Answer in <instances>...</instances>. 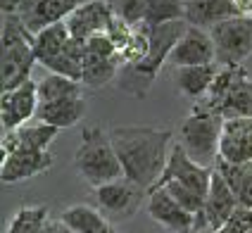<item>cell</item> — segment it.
<instances>
[{"mask_svg": "<svg viewBox=\"0 0 252 233\" xmlns=\"http://www.w3.org/2000/svg\"><path fill=\"white\" fill-rule=\"evenodd\" d=\"M217 171L228 181V186L233 188L238 198L240 207L252 209V162L245 165H228V162H217Z\"/></svg>", "mask_w": 252, "mask_h": 233, "instance_id": "cell-26", "label": "cell"}, {"mask_svg": "<svg viewBox=\"0 0 252 233\" xmlns=\"http://www.w3.org/2000/svg\"><path fill=\"white\" fill-rule=\"evenodd\" d=\"M86 50L91 55H98V57H119V50L114 41L107 36V33H95L86 41Z\"/></svg>", "mask_w": 252, "mask_h": 233, "instance_id": "cell-33", "label": "cell"}, {"mask_svg": "<svg viewBox=\"0 0 252 233\" xmlns=\"http://www.w3.org/2000/svg\"><path fill=\"white\" fill-rule=\"evenodd\" d=\"M145 2H148V0H122V7H119L117 12L122 14L124 22H128L131 27H136V24H143Z\"/></svg>", "mask_w": 252, "mask_h": 233, "instance_id": "cell-35", "label": "cell"}, {"mask_svg": "<svg viewBox=\"0 0 252 233\" xmlns=\"http://www.w3.org/2000/svg\"><path fill=\"white\" fill-rule=\"evenodd\" d=\"M148 214L174 233H197V214L183 209L164 188H153L148 193Z\"/></svg>", "mask_w": 252, "mask_h": 233, "instance_id": "cell-10", "label": "cell"}, {"mask_svg": "<svg viewBox=\"0 0 252 233\" xmlns=\"http://www.w3.org/2000/svg\"><path fill=\"white\" fill-rule=\"evenodd\" d=\"M233 5H236L238 14H243V17H252V0H233Z\"/></svg>", "mask_w": 252, "mask_h": 233, "instance_id": "cell-38", "label": "cell"}, {"mask_svg": "<svg viewBox=\"0 0 252 233\" xmlns=\"http://www.w3.org/2000/svg\"><path fill=\"white\" fill-rule=\"evenodd\" d=\"M36 62L33 55V33L27 29L19 14H5L2 22V91H12L31 79V67Z\"/></svg>", "mask_w": 252, "mask_h": 233, "instance_id": "cell-3", "label": "cell"}, {"mask_svg": "<svg viewBox=\"0 0 252 233\" xmlns=\"http://www.w3.org/2000/svg\"><path fill=\"white\" fill-rule=\"evenodd\" d=\"M219 160L228 165L252 162V117L224 119L221 140H219Z\"/></svg>", "mask_w": 252, "mask_h": 233, "instance_id": "cell-12", "label": "cell"}, {"mask_svg": "<svg viewBox=\"0 0 252 233\" xmlns=\"http://www.w3.org/2000/svg\"><path fill=\"white\" fill-rule=\"evenodd\" d=\"M190 27L186 19H179V22H169V24H159V27H145L148 31V41H150V48H148V55L145 60L136 65V67H128V71L136 76V79H143V81L150 83L155 81V76L159 74L162 65L169 60L171 50L176 48V43L181 41V36L186 33V29Z\"/></svg>", "mask_w": 252, "mask_h": 233, "instance_id": "cell-6", "label": "cell"}, {"mask_svg": "<svg viewBox=\"0 0 252 233\" xmlns=\"http://www.w3.org/2000/svg\"><path fill=\"white\" fill-rule=\"evenodd\" d=\"M84 117H86V102L81 96L48 102V105H38V110H36V119L38 122L53 124L57 129H69V126L81 122Z\"/></svg>", "mask_w": 252, "mask_h": 233, "instance_id": "cell-20", "label": "cell"}, {"mask_svg": "<svg viewBox=\"0 0 252 233\" xmlns=\"http://www.w3.org/2000/svg\"><path fill=\"white\" fill-rule=\"evenodd\" d=\"M84 62H86V41L69 38L67 45H64V50L45 69H50V74H60V76H67V79H74V81L81 83Z\"/></svg>", "mask_w": 252, "mask_h": 233, "instance_id": "cell-25", "label": "cell"}, {"mask_svg": "<svg viewBox=\"0 0 252 233\" xmlns=\"http://www.w3.org/2000/svg\"><path fill=\"white\" fill-rule=\"evenodd\" d=\"M110 138L124 166V178L150 193L167 169L171 131L150 126H114Z\"/></svg>", "mask_w": 252, "mask_h": 233, "instance_id": "cell-1", "label": "cell"}, {"mask_svg": "<svg viewBox=\"0 0 252 233\" xmlns=\"http://www.w3.org/2000/svg\"><path fill=\"white\" fill-rule=\"evenodd\" d=\"M183 19V0H148L143 27H159Z\"/></svg>", "mask_w": 252, "mask_h": 233, "instance_id": "cell-29", "label": "cell"}, {"mask_svg": "<svg viewBox=\"0 0 252 233\" xmlns=\"http://www.w3.org/2000/svg\"><path fill=\"white\" fill-rule=\"evenodd\" d=\"M221 126H224V119L217 112H210L195 105L193 114L181 126V140L179 143L183 145V150L188 152V157L195 160L197 165L217 169Z\"/></svg>", "mask_w": 252, "mask_h": 233, "instance_id": "cell-4", "label": "cell"}, {"mask_svg": "<svg viewBox=\"0 0 252 233\" xmlns=\"http://www.w3.org/2000/svg\"><path fill=\"white\" fill-rule=\"evenodd\" d=\"M238 209H240V202H238V198H236V193H233V188L214 169L210 191L205 195V209H202V214L207 219V226H210L212 231H219Z\"/></svg>", "mask_w": 252, "mask_h": 233, "instance_id": "cell-15", "label": "cell"}, {"mask_svg": "<svg viewBox=\"0 0 252 233\" xmlns=\"http://www.w3.org/2000/svg\"><path fill=\"white\" fill-rule=\"evenodd\" d=\"M148 48H150V41H148V31L145 27H140L133 31V38L128 41L124 50L119 53V65L122 67H136L140 65L145 55H148Z\"/></svg>", "mask_w": 252, "mask_h": 233, "instance_id": "cell-31", "label": "cell"}, {"mask_svg": "<svg viewBox=\"0 0 252 233\" xmlns=\"http://www.w3.org/2000/svg\"><path fill=\"white\" fill-rule=\"evenodd\" d=\"M57 233H76V231H71V229H67L64 224H60V229H57Z\"/></svg>", "mask_w": 252, "mask_h": 233, "instance_id": "cell-39", "label": "cell"}, {"mask_svg": "<svg viewBox=\"0 0 252 233\" xmlns=\"http://www.w3.org/2000/svg\"><path fill=\"white\" fill-rule=\"evenodd\" d=\"M60 224L76 233H110L107 217L91 205H71L60 214Z\"/></svg>", "mask_w": 252, "mask_h": 233, "instance_id": "cell-21", "label": "cell"}, {"mask_svg": "<svg viewBox=\"0 0 252 233\" xmlns=\"http://www.w3.org/2000/svg\"><path fill=\"white\" fill-rule=\"evenodd\" d=\"M36 110H38V91L36 81L31 79L12 91H2L0 96V122L5 131H14L36 119Z\"/></svg>", "mask_w": 252, "mask_h": 233, "instance_id": "cell-9", "label": "cell"}, {"mask_svg": "<svg viewBox=\"0 0 252 233\" xmlns=\"http://www.w3.org/2000/svg\"><path fill=\"white\" fill-rule=\"evenodd\" d=\"M217 71L219 69L214 67V65H197V67H176V74H174V79H176V86H179V91H181L183 96L193 98H205L210 93L212 83L217 79Z\"/></svg>", "mask_w": 252, "mask_h": 233, "instance_id": "cell-22", "label": "cell"}, {"mask_svg": "<svg viewBox=\"0 0 252 233\" xmlns=\"http://www.w3.org/2000/svg\"><path fill=\"white\" fill-rule=\"evenodd\" d=\"M84 2L86 0H43L33 12H29L22 17V22H24L29 31L36 36L38 31L53 27L57 22H67V17H69L79 5H84Z\"/></svg>", "mask_w": 252, "mask_h": 233, "instance_id": "cell-19", "label": "cell"}, {"mask_svg": "<svg viewBox=\"0 0 252 233\" xmlns=\"http://www.w3.org/2000/svg\"><path fill=\"white\" fill-rule=\"evenodd\" d=\"M43 0H22V5H19V17H24V14H29V12H33L38 5H41Z\"/></svg>", "mask_w": 252, "mask_h": 233, "instance_id": "cell-37", "label": "cell"}, {"mask_svg": "<svg viewBox=\"0 0 252 233\" xmlns=\"http://www.w3.org/2000/svg\"><path fill=\"white\" fill-rule=\"evenodd\" d=\"M133 31H136V29L131 27L128 22H124V19H122V14L117 12L112 17V22H110V27H107V31H105V33L112 38L114 45H117V50L122 53L126 45H128V41L133 38Z\"/></svg>", "mask_w": 252, "mask_h": 233, "instance_id": "cell-32", "label": "cell"}, {"mask_svg": "<svg viewBox=\"0 0 252 233\" xmlns=\"http://www.w3.org/2000/svg\"><path fill=\"white\" fill-rule=\"evenodd\" d=\"M250 233H252V231H250Z\"/></svg>", "mask_w": 252, "mask_h": 233, "instance_id": "cell-41", "label": "cell"}, {"mask_svg": "<svg viewBox=\"0 0 252 233\" xmlns=\"http://www.w3.org/2000/svg\"><path fill=\"white\" fill-rule=\"evenodd\" d=\"M57 133H60V129L53 126V124L31 119L24 126L14 129V131H5L2 133V155H10V152L22 150V148L48 150V145L55 140Z\"/></svg>", "mask_w": 252, "mask_h": 233, "instance_id": "cell-16", "label": "cell"}, {"mask_svg": "<svg viewBox=\"0 0 252 233\" xmlns=\"http://www.w3.org/2000/svg\"><path fill=\"white\" fill-rule=\"evenodd\" d=\"M60 224L50 219V209L45 205H27L17 209L7 233H57Z\"/></svg>", "mask_w": 252, "mask_h": 233, "instance_id": "cell-24", "label": "cell"}, {"mask_svg": "<svg viewBox=\"0 0 252 233\" xmlns=\"http://www.w3.org/2000/svg\"><path fill=\"white\" fill-rule=\"evenodd\" d=\"M114 14H117V7H112V2H107V0H86L84 5H79L67 17V27H69L71 38L88 41L95 33H105Z\"/></svg>", "mask_w": 252, "mask_h": 233, "instance_id": "cell-11", "label": "cell"}, {"mask_svg": "<svg viewBox=\"0 0 252 233\" xmlns=\"http://www.w3.org/2000/svg\"><path fill=\"white\" fill-rule=\"evenodd\" d=\"M74 166L79 176L93 188H100L110 181L124 178V166L117 157L110 133L98 126H86L81 133V143L74 155Z\"/></svg>", "mask_w": 252, "mask_h": 233, "instance_id": "cell-2", "label": "cell"}, {"mask_svg": "<svg viewBox=\"0 0 252 233\" xmlns=\"http://www.w3.org/2000/svg\"><path fill=\"white\" fill-rule=\"evenodd\" d=\"M69 38H71V33H69L67 22H57L53 27L38 31L33 36V55H36V62H41L43 67H48L64 50V45H67Z\"/></svg>", "mask_w": 252, "mask_h": 233, "instance_id": "cell-23", "label": "cell"}, {"mask_svg": "<svg viewBox=\"0 0 252 233\" xmlns=\"http://www.w3.org/2000/svg\"><path fill=\"white\" fill-rule=\"evenodd\" d=\"M217 53H214V43H212L210 31L197 27H188L181 41L176 43V48L171 50L169 62L174 67H197V65H214Z\"/></svg>", "mask_w": 252, "mask_h": 233, "instance_id": "cell-13", "label": "cell"}, {"mask_svg": "<svg viewBox=\"0 0 252 233\" xmlns=\"http://www.w3.org/2000/svg\"><path fill=\"white\" fill-rule=\"evenodd\" d=\"M119 65V57H98L91 55L86 50V62H84V74H81V83L91 86V88H100L105 83H110L117 76V69Z\"/></svg>", "mask_w": 252, "mask_h": 233, "instance_id": "cell-28", "label": "cell"}, {"mask_svg": "<svg viewBox=\"0 0 252 233\" xmlns=\"http://www.w3.org/2000/svg\"><path fill=\"white\" fill-rule=\"evenodd\" d=\"M212 174H214V169L197 165L195 160L188 157V152L183 150L181 143H174V145H171V152H169L167 169H164V174L159 178V183L179 181V183L193 188V191L200 193V195H207L210 183H212ZM159 183H157V186H159Z\"/></svg>", "mask_w": 252, "mask_h": 233, "instance_id": "cell-8", "label": "cell"}, {"mask_svg": "<svg viewBox=\"0 0 252 233\" xmlns=\"http://www.w3.org/2000/svg\"><path fill=\"white\" fill-rule=\"evenodd\" d=\"M36 91H38V105H48V102L81 96V83L60 74H48L41 81H36Z\"/></svg>", "mask_w": 252, "mask_h": 233, "instance_id": "cell-27", "label": "cell"}, {"mask_svg": "<svg viewBox=\"0 0 252 233\" xmlns=\"http://www.w3.org/2000/svg\"><path fill=\"white\" fill-rule=\"evenodd\" d=\"M210 36L221 67H240L252 55V17H231L210 29Z\"/></svg>", "mask_w": 252, "mask_h": 233, "instance_id": "cell-5", "label": "cell"}, {"mask_svg": "<svg viewBox=\"0 0 252 233\" xmlns=\"http://www.w3.org/2000/svg\"><path fill=\"white\" fill-rule=\"evenodd\" d=\"M53 166V155L48 150H31L22 148L10 155H2V165H0V178L5 183H19L33 178L38 174H45Z\"/></svg>", "mask_w": 252, "mask_h": 233, "instance_id": "cell-14", "label": "cell"}, {"mask_svg": "<svg viewBox=\"0 0 252 233\" xmlns=\"http://www.w3.org/2000/svg\"><path fill=\"white\" fill-rule=\"evenodd\" d=\"M250 231H252V209L240 207L238 212L214 233H250Z\"/></svg>", "mask_w": 252, "mask_h": 233, "instance_id": "cell-34", "label": "cell"}, {"mask_svg": "<svg viewBox=\"0 0 252 233\" xmlns=\"http://www.w3.org/2000/svg\"><path fill=\"white\" fill-rule=\"evenodd\" d=\"M19 5H22V0H0L2 14H17L19 12Z\"/></svg>", "mask_w": 252, "mask_h": 233, "instance_id": "cell-36", "label": "cell"}, {"mask_svg": "<svg viewBox=\"0 0 252 233\" xmlns=\"http://www.w3.org/2000/svg\"><path fill=\"white\" fill-rule=\"evenodd\" d=\"M143 198H148V191L128 178H117V181H110L95 188L98 209L112 221H126L136 217Z\"/></svg>", "mask_w": 252, "mask_h": 233, "instance_id": "cell-7", "label": "cell"}, {"mask_svg": "<svg viewBox=\"0 0 252 233\" xmlns=\"http://www.w3.org/2000/svg\"><path fill=\"white\" fill-rule=\"evenodd\" d=\"M157 188V186H155ZM159 188H164V191L183 207V209H188L190 214H202V209H205V195H200L195 193L193 188H188V186H183L179 181H167V183H159Z\"/></svg>", "mask_w": 252, "mask_h": 233, "instance_id": "cell-30", "label": "cell"}, {"mask_svg": "<svg viewBox=\"0 0 252 233\" xmlns=\"http://www.w3.org/2000/svg\"><path fill=\"white\" fill-rule=\"evenodd\" d=\"M110 233H117V231H114V229H112V231H110Z\"/></svg>", "mask_w": 252, "mask_h": 233, "instance_id": "cell-40", "label": "cell"}, {"mask_svg": "<svg viewBox=\"0 0 252 233\" xmlns=\"http://www.w3.org/2000/svg\"><path fill=\"white\" fill-rule=\"evenodd\" d=\"M217 114L221 119H236V117H252V79L248 76V71L238 67V74L231 83L226 98L219 102Z\"/></svg>", "mask_w": 252, "mask_h": 233, "instance_id": "cell-18", "label": "cell"}, {"mask_svg": "<svg viewBox=\"0 0 252 233\" xmlns=\"http://www.w3.org/2000/svg\"><path fill=\"white\" fill-rule=\"evenodd\" d=\"M231 17H238L233 0H183V19L190 27L210 31Z\"/></svg>", "mask_w": 252, "mask_h": 233, "instance_id": "cell-17", "label": "cell"}]
</instances>
